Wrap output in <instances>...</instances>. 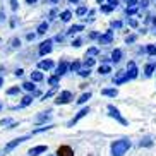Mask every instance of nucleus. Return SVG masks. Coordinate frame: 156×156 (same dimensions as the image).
<instances>
[{"label": "nucleus", "instance_id": "ddd939ff", "mask_svg": "<svg viewBox=\"0 0 156 156\" xmlns=\"http://www.w3.org/2000/svg\"><path fill=\"white\" fill-rule=\"evenodd\" d=\"M43 79H45L43 72H40V70H34V72H31V81H33V83H41Z\"/></svg>", "mask_w": 156, "mask_h": 156}, {"label": "nucleus", "instance_id": "c9c22d12", "mask_svg": "<svg viewBox=\"0 0 156 156\" xmlns=\"http://www.w3.org/2000/svg\"><path fill=\"white\" fill-rule=\"evenodd\" d=\"M137 12V7H127V16H134Z\"/></svg>", "mask_w": 156, "mask_h": 156}, {"label": "nucleus", "instance_id": "20e7f679", "mask_svg": "<svg viewBox=\"0 0 156 156\" xmlns=\"http://www.w3.org/2000/svg\"><path fill=\"white\" fill-rule=\"evenodd\" d=\"M108 112H110V117H113V119H117V120H119V122H120L122 125H127V120H125L124 117L120 115V112L117 110V108H115L113 105H108Z\"/></svg>", "mask_w": 156, "mask_h": 156}, {"label": "nucleus", "instance_id": "aec40b11", "mask_svg": "<svg viewBox=\"0 0 156 156\" xmlns=\"http://www.w3.org/2000/svg\"><path fill=\"white\" fill-rule=\"evenodd\" d=\"M98 72H100L101 76H106L108 72H112V67H110V65H100V69H98Z\"/></svg>", "mask_w": 156, "mask_h": 156}, {"label": "nucleus", "instance_id": "6ab92c4d", "mask_svg": "<svg viewBox=\"0 0 156 156\" xmlns=\"http://www.w3.org/2000/svg\"><path fill=\"white\" fill-rule=\"evenodd\" d=\"M101 94H103V96H117V94H119V91H117V89H103V91H101Z\"/></svg>", "mask_w": 156, "mask_h": 156}, {"label": "nucleus", "instance_id": "9d476101", "mask_svg": "<svg viewBox=\"0 0 156 156\" xmlns=\"http://www.w3.org/2000/svg\"><path fill=\"white\" fill-rule=\"evenodd\" d=\"M67 70H69V64H67V62H60L58 67H57V72H55V74L58 76V77H62V76L67 72Z\"/></svg>", "mask_w": 156, "mask_h": 156}, {"label": "nucleus", "instance_id": "a18cd8bd", "mask_svg": "<svg viewBox=\"0 0 156 156\" xmlns=\"http://www.w3.org/2000/svg\"><path fill=\"white\" fill-rule=\"evenodd\" d=\"M125 41H127V43H134V41H136V36H134V34H132V36H127V38H125Z\"/></svg>", "mask_w": 156, "mask_h": 156}, {"label": "nucleus", "instance_id": "09e8293b", "mask_svg": "<svg viewBox=\"0 0 156 156\" xmlns=\"http://www.w3.org/2000/svg\"><path fill=\"white\" fill-rule=\"evenodd\" d=\"M7 124H10V120H9V119H4L2 122H0V125H7Z\"/></svg>", "mask_w": 156, "mask_h": 156}, {"label": "nucleus", "instance_id": "79ce46f5", "mask_svg": "<svg viewBox=\"0 0 156 156\" xmlns=\"http://www.w3.org/2000/svg\"><path fill=\"white\" fill-rule=\"evenodd\" d=\"M153 142L149 141V139H144V141H141V146H151Z\"/></svg>", "mask_w": 156, "mask_h": 156}, {"label": "nucleus", "instance_id": "39448f33", "mask_svg": "<svg viewBox=\"0 0 156 156\" xmlns=\"http://www.w3.org/2000/svg\"><path fill=\"white\" fill-rule=\"evenodd\" d=\"M129 79H130V77H129V74L124 72V70H120V72H117V76H115V79H113V83L117 84V86H120V84L127 83Z\"/></svg>", "mask_w": 156, "mask_h": 156}, {"label": "nucleus", "instance_id": "473e14b6", "mask_svg": "<svg viewBox=\"0 0 156 156\" xmlns=\"http://www.w3.org/2000/svg\"><path fill=\"white\" fill-rule=\"evenodd\" d=\"M79 67H81V64H79V62H72V64H70V70H72V72H77Z\"/></svg>", "mask_w": 156, "mask_h": 156}, {"label": "nucleus", "instance_id": "49530a36", "mask_svg": "<svg viewBox=\"0 0 156 156\" xmlns=\"http://www.w3.org/2000/svg\"><path fill=\"white\" fill-rule=\"evenodd\" d=\"M23 74H24V70H23V69H17V70H16V76H17V77H21Z\"/></svg>", "mask_w": 156, "mask_h": 156}, {"label": "nucleus", "instance_id": "5701e85b", "mask_svg": "<svg viewBox=\"0 0 156 156\" xmlns=\"http://www.w3.org/2000/svg\"><path fill=\"white\" fill-rule=\"evenodd\" d=\"M89 98H91V93H84L83 96H81V98L77 100V103H79V105H83V103H86V101L89 100Z\"/></svg>", "mask_w": 156, "mask_h": 156}, {"label": "nucleus", "instance_id": "6e6552de", "mask_svg": "<svg viewBox=\"0 0 156 156\" xmlns=\"http://www.w3.org/2000/svg\"><path fill=\"white\" fill-rule=\"evenodd\" d=\"M51 51V40H46L40 45V55H46Z\"/></svg>", "mask_w": 156, "mask_h": 156}, {"label": "nucleus", "instance_id": "3c124183", "mask_svg": "<svg viewBox=\"0 0 156 156\" xmlns=\"http://www.w3.org/2000/svg\"><path fill=\"white\" fill-rule=\"evenodd\" d=\"M26 38H28L29 41H31V40H34V34H33V33H29V34H28V36H26Z\"/></svg>", "mask_w": 156, "mask_h": 156}, {"label": "nucleus", "instance_id": "a19ab883", "mask_svg": "<svg viewBox=\"0 0 156 156\" xmlns=\"http://www.w3.org/2000/svg\"><path fill=\"white\" fill-rule=\"evenodd\" d=\"M10 7L12 10H17V0H10Z\"/></svg>", "mask_w": 156, "mask_h": 156}, {"label": "nucleus", "instance_id": "f257e3e1", "mask_svg": "<svg viewBox=\"0 0 156 156\" xmlns=\"http://www.w3.org/2000/svg\"><path fill=\"white\" fill-rule=\"evenodd\" d=\"M130 147V141L129 139H120L112 144V156H124Z\"/></svg>", "mask_w": 156, "mask_h": 156}, {"label": "nucleus", "instance_id": "f704fd0d", "mask_svg": "<svg viewBox=\"0 0 156 156\" xmlns=\"http://www.w3.org/2000/svg\"><path fill=\"white\" fill-rule=\"evenodd\" d=\"M19 89H21V87H19V86H14V87H10L9 91H7V94H17V93H19Z\"/></svg>", "mask_w": 156, "mask_h": 156}, {"label": "nucleus", "instance_id": "bf43d9fd", "mask_svg": "<svg viewBox=\"0 0 156 156\" xmlns=\"http://www.w3.org/2000/svg\"><path fill=\"white\" fill-rule=\"evenodd\" d=\"M87 156H91V154H87Z\"/></svg>", "mask_w": 156, "mask_h": 156}, {"label": "nucleus", "instance_id": "7ed1b4c3", "mask_svg": "<svg viewBox=\"0 0 156 156\" xmlns=\"http://www.w3.org/2000/svg\"><path fill=\"white\" fill-rule=\"evenodd\" d=\"M28 137H29V136H23V137H17V139H14V141H10L9 144L5 146V149H4V151H5V153L12 151V149H14V147H17L19 144H23L24 141H28Z\"/></svg>", "mask_w": 156, "mask_h": 156}, {"label": "nucleus", "instance_id": "e433bc0d", "mask_svg": "<svg viewBox=\"0 0 156 156\" xmlns=\"http://www.w3.org/2000/svg\"><path fill=\"white\" fill-rule=\"evenodd\" d=\"M86 12H87V9H86V7H79V9L76 10V14H77V16H84Z\"/></svg>", "mask_w": 156, "mask_h": 156}, {"label": "nucleus", "instance_id": "4c0bfd02", "mask_svg": "<svg viewBox=\"0 0 156 156\" xmlns=\"http://www.w3.org/2000/svg\"><path fill=\"white\" fill-rule=\"evenodd\" d=\"M113 9H115L113 5H103V7H101V10H103V12H112Z\"/></svg>", "mask_w": 156, "mask_h": 156}, {"label": "nucleus", "instance_id": "6e6d98bb", "mask_svg": "<svg viewBox=\"0 0 156 156\" xmlns=\"http://www.w3.org/2000/svg\"><path fill=\"white\" fill-rule=\"evenodd\" d=\"M2 84H4V79H2V77H0V86H2Z\"/></svg>", "mask_w": 156, "mask_h": 156}, {"label": "nucleus", "instance_id": "2eb2a0df", "mask_svg": "<svg viewBox=\"0 0 156 156\" xmlns=\"http://www.w3.org/2000/svg\"><path fill=\"white\" fill-rule=\"evenodd\" d=\"M50 117H51V112H43L41 115H38V117H36V122H38V124H41V122H46V120L50 119Z\"/></svg>", "mask_w": 156, "mask_h": 156}, {"label": "nucleus", "instance_id": "412c9836", "mask_svg": "<svg viewBox=\"0 0 156 156\" xmlns=\"http://www.w3.org/2000/svg\"><path fill=\"white\" fill-rule=\"evenodd\" d=\"M46 31H48V23H41L38 26V34H45Z\"/></svg>", "mask_w": 156, "mask_h": 156}, {"label": "nucleus", "instance_id": "f03ea898", "mask_svg": "<svg viewBox=\"0 0 156 156\" xmlns=\"http://www.w3.org/2000/svg\"><path fill=\"white\" fill-rule=\"evenodd\" d=\"M70 100H72V93L70 91H62L58 96H57L55 105H65V103H70Z\"/></svg>", "mask_w": 156, "mask_h": 156}, {"label": "nucleus", "instance_id": "c85d7f7f", "mask_svg": "<svg viewBox=\"0 0 156 156\" xmlns=\"http://www.w3.org/2000/svg\"><path fill=\"white\" fill-rule=\"evenodd\" d=\"M94 62H96L94 58H91V57H86V60H84V65H86V67H93V65H94Z\"/></svg>", "mask_w": 156, "mask_h": 156}, {"label": "nucleus", "instance_id": "9b49d317", "mask_svg": "<svg viewBox=\"0 0 156 156\" xmlns=\"http://www.w3.org/2000/svg\"><path fill=\"white\" fill-rule=\"evenodd\" d=\"M45 151H46V146H34L28 151V154L29 156H38V154H41V153H45Z\"/></svg>", "mask_w": 156, "mask_h": 156}, {"label": "nucleus", "instance_id": "393cba45", "mask_svg": "<svg viewBox=\"0 0 156 156\" xmlns=\"http://www.w3.org/2000/svg\"><path fill=\"white\" fill-rule=\"evenodd\" d=\"M23 87L26 89V91H29V93H31V91L34 93V84H33V81H31V83H24Z\"/></svg>", "mask_w": 156, "mask_h": 156}, {"label": "nucleus", "instance_id": "4468645a", "mask_svg": "<svg viewBox=\"0 0 156 156\" xmlns=\"http://www.w3.org/2000/svg\"><path fill=\"white\" fill-rule=\"evenodd\" d=\"M38 67L41 70H50L51 67H53V62H51V60H41V62L38 64Z\"/></svg>", "mask_w": 156, "mask_h": 156}, {"label": "nucleus", "instance_id": "72a5a7b5", "mask_svg": "<svg viewBox=\"0 0 156 156\" xmlns=\"http://www.w3.org/2000/svg\"><path fill=\"white\" fill-rule=\"evenodd\" d=\"M146 51L149 53V55H156V46H154V45H149V46L146 48Z\"/></svg>", "mask_w": 156, "mask_h": 156}, {"label": "nucleus", "instance_id": "f3484780", "mask_svg": "<svg viewBox=\"0 0 156 156\" xmlns=\"http://www.w3.org/2000/svg\"><path fill=\"white\" fill-rule=\"evenodd\" d=\"M120 58H122V50L117 48V50L112 51V60H113V62H120Z\"/></svg>", "mask_w": 156, "mask_h": 156}, {"label": "nucleus", "instance_id": "2f4dec72", "mask_svg": "<svg viewBox=\"0 0 156 156\" xmlns=\"http://www.w3.org/2000/svg\"><path fill=\"white\" fill-rule=\"evenodd\" d=\"M93 55H98V48H89L86 51V57H93Z\"/></svg>", "mask_w": 156, "mask_h": 156}, {"label": "nucleus", "instance_id": "cd10ccee", "mask_svg": "<svg viewBox=\"0 0 156 156\" xmlns=\"http://www.w3.org/2000/svg\"><path fill=\"white\" fill-rule=\"evenodd\" d=\"M19 45H21V40L19 38H12L10 40V48H17Z\"/></svg>", "mask_w": 156, "mask_h": 156}, {"label": "nucleus", "instance_id": "864d4df0", "mask_svg": "<svg viewBox=\"0 0 156 156\" xmlns=\"http://www.w3.org/2000/svg\"><path fill=\"white\" fill-rule=\"evenodd\" d=\"M26 4H31L33 5V4H36V0H26Z\"/></svg>", "mask_w": 156, "mask_h": 156}, {"label": "nucleus", "instance_id": "a211bd4d", "mask_svg": "<svg viewBox=\"0 0 156 156\" xmlns=\"http://www.w3.org/2000/svg\"><path fill=\"white\" fill-rule=\"evenodd\" d=\"M70 17H72V12H70V10H64V12L60 14V19H62L64 23H69Z\"/></svg>", "mask_w": 156, "mask_h": 156}, {"label": "nucleus", "instance_id": "dca6fc26", "mask_svg": "<svg viewBox=\"0 0 156 156\" xmlns=\"http://www.w3.org/2000/svg\"><path fill=\"white\" fill-rule=\"evenodd\" d=\"M83 29H84V26H83V24H76V26H72V28H70L69 31H67V34H70V36H72V34H76V33L83 31Z\"/></svg>", "mask_w": 156, "mask_h": 156}, {"label": "nucleus", "instance_id": "c756f323", "mask_svg": "<svg viewBox=\"0 0 156 156\" xmlns=\"http://www.w3.org/2000/svg\"><path fill=\"white\" fill-rule=\"evenodd\" d=\"M58 76H57V74H55V76H53V77H50V79H48V83H50L51 84V86H57V84H58Z\"/></svg>", "mask_w": 156, "mask_h": 156}, {"label": "nucleus", "instance_id": "8fccbe9b", "mask_svg": "<svg viewBox=\"0 0 156 156\" xmlns=\"http://www.w3.org/2000/svg\"><path fill=\"white\" fill-rule=\"evenodd\" d=\"M72 46H76V48H77V46H81V40H76V41L72 43Z\"/></svg>", "mask_w": 156, "mask_h": 156}, {"label": "nucleus", "instance_id": "603ef678", "mask_svg": "<svg viewBox=\"0 0 156 156\" xmlns=\"http://www.w3.org/2000/svg\"><path fill=\"white\" fill-rule=\"evenodd\" d=\"M91 38L93 40H94V38H100V34H98V33H91Z\"/></svg>", "mask_w": 156, "mask_h": 156}, {"label": "nucleus", "instance_id": "0eeeda50", "mask_svg": "<svg viewBox=\"0 0 156 156\" xmlns=\"http://www.w3.org/2000/svg\"><path fill=\"white\" fill-rule=\"evenodd\" d=\"M57 156H74V151L70 146H60L57 149Z\"/></svg>", "mask_w": 156, "mask_h": 156}, {"label": "nucleus", "instance_id": "37998d69", "mask_svg": "<svg viewBox=\"0 0 156 156\" xmlns=\"http://www.w3.org/2000/svg\"><path fill=\"white\" fill-rule=\"evenodd\" d=\"M112 26H113V28H122V23H120V21H113V23H112Z\"/></svg>", "mask_w": 156, "mask_h": 156}, {"label": "nucleus", "instance_id": "1a4fd4ad", "mask_svg": "<svg viewBox=\"0 0 156 156\" xmlns=\"http://www.w3.org/2000/svg\"><path fill=\"white\" fill-rule=\"evenodd\" d=\"M137 67H136V64H134V62H129L127 64V74H129V77L130 79H136L137 77Z\"/></svg>", "mask_w": 156, "mask_h": 156}, {"label": "nucleus", "instance_id": "4d7b16f0", "mask_svg": "<svg viewBox=\"0 0 156 156\" xmlns=\"http://www.w3.org/2000/svg\"><path fill=\"white\" fill-rule=\"evenodd\" d=\"M69 2H79V0H69Z\"/></svg>", "mask_w": 156, "mask_h": 156}, {"label": "nucleus", "instance_id": "4be33fe9", "mask_svg": "<svg viewBox=\"0 0 156 156\" xmlns=\"http://www.w3.org/2000/svg\"><path fill=\"white\" fill-rule=\"evenodd\" d=\"M31 103H33V96H29V94H28V96L23 98V101H21V105H19V106H28V105H31Z\"/></svg>", "mask_w": 156, "mask_h": 156}, {"label": "nucleus", "instance_id": "ea45409f", "mask_svg": "<svg viewBox=\"0 0 156 156\" xmlns=\"http://www.w3.org/2000/svg\"><path fill=\"white\" fill-rule=\"evenodd\" d=\"M137 5V0H127V7H136Z\"/></svg>", "mask_w": 156, "mask_h": 156}, {"label": "nucleus", "instance_id": "13d9d810", "mask_svg": "<svg viewBox=\"0 0 156 156\" xmlns=\"http://www.w3.org/2000/svg\"><path fill=\"white\" fill-rule=\"evenodd\" d=\"M0 108H2V105H0Z\"/></svg>", "mask_w": 156, "mask_h": 156}, {"label": "nucleus", "instance_id": "b1692460", "mask_svg": "<svg viewBox=\"0 0 156 156\" xmlns=\"http://www.w3.org/2000/svg\"><path fill=\"white\" fill-rule=\"evenodd\" d=\"M154 69H156V65H154V64H147V65H146V69H144V72H146V76H151Z\"/></svg>", "mask_w": 156, "mask_h": 156}, {"label": "nucleus", "instance_id": "a878e982", "mask_svg": "<svg viewBox=\"0 0 156 156\" xmlns=\"http://www.w3.org/2000/svg\"><path fill=\"white\" fill-rule=\"evenodd\" d=\"M77 72H79V76H81V77H87V76L91 74V72H89V67H86V69H79Z\"/></svg>", "mask_w": 156, "mask_h": 156}, {"label": "nucleus", "instance_id": "7c9ffc66", "mask_svg": "<svg viewBox=\"0 0 156 156\" xmlns=\"http://www.w3.org/2000/svg\"><path fill=\"white\" fill-rule=\"evenodd\" d=\"M55 91H57V87L53 86V87H51V89H50V91L46 93L45 96H43V100H46V98H51V96H53V94H55Z\"/></svg>", "mask_w": 156, "mask_h": 156}, {"label": "nucleus", "instance_id": "de8ad7c7", "mask_svg": "<svg viewBox=\"0 0 156 156\" xmlns=\"http://www.w3.org/2000/svg\"><path fill=\"white\" fill-rule=\"evenodd\" d=\"M108 4L113 5V7H117V4H119V0H108Z\"/></svg>", "mask_w": 156, "mask_h": 156}, {"label": "nucleus", "instance_id": "f8f14e48", "mask_svg": "<svg viewBox=\"0 0 156 156\" xmlns=\"http://www.w3.org/2000/svg\"><path fill=\"white\" fill-rule=\"evenodd\" d=\"M113 40V31H106L103 36H100V43L101 45H106V43H110Z\"/></svg>", "mask_w": 156, "mask_h": 156}, {"label": "nucleus", "instance_id": "5fc2aeb1", "mask_svg": "<svg viewBox=\"0 0 156 156\" xmlns=\"http://www.w3.org/2000/svg\"><path fill=\"white\" fill-rule=\"evenodd\" d=\"M46 2H48V4H57L58 0H46Z\"/></svg>", "mask_w": 156, "mask_h": 156}, {"label": "nucleus", "instance_id": "58836bf2", "mask_svg": "<svg viewBox=\"0 0 156 156\" xmlns=\"http://www.w3.org/2000/svg\"><path fill=\"white\" fill-rule=\"evenodd\" d=\"M129 26L130 28H137V21L136 19H129Z\"/></svg>", "mask_w": 156, "mask_h": 156}, {"label": "nucleus", "instance_id": "423d86ee", "mask_svg": "<svg viewBox=\"0 0 156 156\" xmlns=\"http://www.w3.org/2000/svg\"><path fill=\"white\" fill-rule=\"evenodd\" d=\"M87 113H89V108H83V110L79 112V113H77V115H76V117H74V119H72V120H70V122H69V124H67V125H69V127H72V125H74V124H77L79 120L83 119V117H86V115H87Z\"/></svg>", "mask_w": 156, "mask_h": 156}, {"label": "nucleus", "instance_id": "c03bdc74", "mask_svg": "<svg viewBox=\"0 0 156 156\" xmlns=\"http://www.w3.org/2000/svg\"><path fill=\"white\" fill-rule=\"evenodd\" d=\"M58 14V10L57 9H51V12H50V19H55V16Z\"/></svg>", "mask_w": 156, "mask_h": 156}, {"label": "nucleus", "instance_id": "bb28decb", "mask_svg": "<svg viewBox=\"0 0 156 156\" xmlns=\"http://www.w3.org/2000/svg\"><path fill=\"white\" fill-rule=\"evenodd\" d=\"M51 127H53V125H46V127H40V129H34V130H33V134H40V132H45V130H50Z\"/></svg>", "mask_w": 156, "mask_h": 156}]
</instances>
